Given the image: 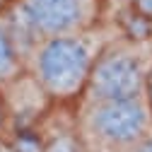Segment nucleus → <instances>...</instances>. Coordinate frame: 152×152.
Listing matches in <instances>:
<instances>
[{"label": "nucleus", "mask_w": 152, "mask_h": 152, "mask_svg": "<svg viewBox=\"0 0 152 152\" xmlns=\"http://www.w3.org/2000/svg\"><path fill=\"white\" fill-rule=\"evenodd\" d=\"M111 39L104 29L39 39L27 53L29 75L48 99L70 102L85 94L89 72Z\"/></svg>", "instance_id": "1"}, {"label": "nucleus", "mask_w": 152, "mask_h": 152, "mask_svg": "<svg viewBox=\"0 0 152 152\" xmlns=\"http://www.w3.org/2000/svg\"><path fill=\"white\" fill-rule=\"evenodd\" d=\"M77 133L89 152H130L152 135L147 94L118 102H85Z\"/></svg>", "instance_id": "2"}, {"label": "nucleus", "mask_w": 152, "mask_h": 152, "mask_svg": "<svg viewBox=\"0 0 152 152\" xmlns=\"http://www.w3.org/2000/svg\"><path fill=\"white\" fill-rule=\"evenodd\" d=\"M152 65L140 41H109L85 87V102H118L147 94Z\"/></svg>", "instance_id": "3"}, {"label": "nucleus", "mask_w": 152, "mask_h": 152, "mask_svg": "<svg viewBox=\"0 0 152 152\" xmlns=\"http://www.w3.org/2000/svg\"><path fill=\"white\" fill-rule=\"evenodd\" d=\"M17 17L34 46L39 39L94 29L99 20V0H17Z\"/></svg>", "instance_id": "4"}, {"label": "nucleus", "mask_w": 152, "mask_h": 152, "mask_svg": "<svg viewBox=\"0 0 152 152\" xmlns=\"http://www.w3.org/2000/svg\"><path fill=\"white\" fill-rule=\"evenodd\" d=\"M24 65H27V56L22 53L7 17L0 15V87H5L17 75H22Z\"/></svg>", "instance_id": "5"}, {"label": "nucleus", "mask_w": 152, "mask_h": 152, "mask_svg": "<svg viewBox=\"0 0 152 152\" xmlns=\"http://www.w3.org/2000/svg\"><path fill=\"white\" fill-rule=\"evenodd\" d=\"M44 152H89V150H87L85 140L80 138V133L65 130V133L51 135L44 142Z\"/></svg>", "instance_id": "6"}, {"label": "nucleus", "mask_w": 152, "mask_h": 152, "mask_svg": "<svg viewBox=\"0 0 152 152\" xmlns=\"http://www.w3.org/2000/svg\"><path fill=\"white\" fill-rule=\"evenodd\" d=\"M12 145H15V152H44V142L27 128H20L15 133Z\"/></svg>", "instance_id": "7"}, {"label": "nucleus", "mask_w": 152, "mask_h": 152, "mask_svg": "<svg viewBox=\"0 0 152 152\" xmlns=\"http://www.w3.org/2000/svg\"><path fill=\"white\" fill-rule=\"evenodd\" d=\"M135 7H138V12L147 15L152 20V0H135Z\"/></svg>", "instance_id": "8"}, {"label": "nucleus", "mask_w": 152, "mask_h": 152, "mask_svg": "<svg viewBox=\"0 0 152 152\" xmlns=\"http://www.w3.org/2000/svg\"><path fill=\"white\" fill-rule=\"evenodd\" d=\"M130 152H152V135H150V138H145L138 147H133Z\"/></svg>", "instance_id": "9"}, {"label": "nucleus", "mask_w": 152, "mask_h": 152, "mask_svg": "<svg viewBox=\"0 0 152 152\" xmlns=\"http://www.w3.org/2000/svg\"><path fill=\"white\" fill-rule=\"evenodd\" d=\"M5 123H7V109H5V102H3V94H0V133H3Z\"/></svg>", "instance_id": "10"}, {"label": "nucleus", "mask_w": 152, "mask_h": 152, "mask_svg": "<svg viewBox=\"0 0 152 152\" xmlns=\"http://www.w3.org/2000/svg\"><path fill=\"white\" fill-rule=\"evenodd\" d=\"M5 5H7V0H0V15H3V10H5Z\"/></svg>", "instance_id": "11"}]
</instances>
